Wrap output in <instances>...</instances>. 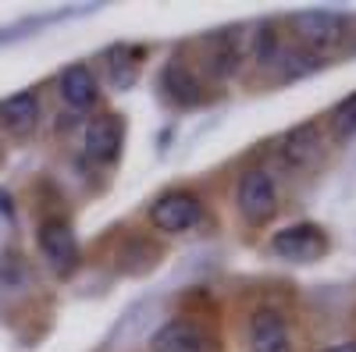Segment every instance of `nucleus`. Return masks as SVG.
Listing matches in <instances>:
<instances>
[{
	"label": "nucleus",
	"instance_id": "1",
	"mask_svg": "<svg viewBox=\"0 0 356 352\" xmlns=\"http://www.w3.org/2000/svg\"><path fill=\"white\" fill-rule=\"evenodd\" d=\"M235 203H239V214H243L250 224L271 221L275 210H278V185H275V174L264 171V167L243 171L239 192H235Z\"/></svg>",
	"mask_w": 356,
	"mask_h": 352
},
{
	"label": "nucleus",
	"instance_id": "2",
	"mask_svg": "<svg viewBox=\"0 0 356 352\" xmlns=\"http://www.w3.org/2000/svg\"><path fill=\"white\" fill-rule=\"evenodd\" d=\"M292 28H296V36L303 40L307 50L324 53V50H332L346 40L349 22L339 11H300V15H292Z\"/></svg>",
	"mask_w": 356,
	"mask_h": 352
},
{
	"label": "nucleus",
	"instance_id": "3",
	"mask_svg": "<svg viewBox=\"0 0 356 352\" xmlns=\"http://www.w3.org/2000/svg\"><path fill=\"white\" fill-rule=\"evenodd\" d=\"M150 221L168 235H182L203 221V207L193 192H164L150 207Z\"/></svg>",
	"mask_w": 356,
	"mask_h": 352
},
{
	"label": "nucleus",
	"instance_id": "4",
	"mask_svg": "<svg viewBox=\"0 0 356 352\" xmlns=\"http://www.w3.org/2000/svg\"><path fill=\"white\" fill-rule=\"evenodd\" d=\"M40 253L57 274H72L79 267V239L61 217H47L40 224Z\"/></svg>",
	"mask_w": 356,
	"mask_h": 352
},
{
	"label": "nucleus",
	"instance_id": "5",
	"mask_svg": "<svg viewBox=\"0 0 356 352\" xmlns=\"http://www.w3.org/2000/svg\"><path fill=\"white\" fill-rule=\"evenodd\" d=\"M324 231L317 224H292V228H282L275 239H271V253L282 256V260H292V263H310L324 253Z\"/></svg>",
	"mask_w": 356,
	"mask_h": 352
},
{
	"label": "nucleus",
	"instance_id": "6",
	"mask_svg": "<svg viewBox=\"0 0 356 352\" xmlns=\"http://www.w3.org/2000/svg\"><path fill=\"white\" fill-rule=\"evenodd\" d=\"M246 335H250V352H292L289 324H285V317L271 306L253 310Z\"/></svg>",
	"mask_w": 356,
	"mask_h": 352
},
{
	"label": "nucleus",
	"instance_id": "7",
	"mask_svg": "<svg viewBox=\"0 0 356 352\" xmlns=\"http://www.w3.org/2000/svg\"><path fill=\"white\" fill-rule=\"evenodd\" d=\"M278 157H282V164L292 167V171H310V167L321 160V128H317V121L296 125V128L282 139Z\"/></svg>",
	"mask_w": 356,
	"mask_h": 352
},
{
	"label": "nucleus",
	"instance_id": "8",
	"mask_svg": "<svg viewBox=\"0 0 356 352\" xmlns=\"http://www.w3.org/2000/svg\"><path fill=\"white\" fill-rule=\"evenodd\" d=\"M243 65V40L235 28H225V33H214L211 40H203V68L214 78H228L235 75Z\"/></svg>",
	"mask_w": 356,
	"mask_h": 352
},
{
	"label": "nucleus",
	"instance_id": "9",
	"mask_svg": "<svg viewBox=\"0 0 356 352\" xmlns=\"http://www.w3.org/2000/svg\"><path fill=\"white\" fill-rule=\"evenodd\" d=\"M150 352H214V342L189 320H168L154 335Z\"/></svg>",
	"mask_w": 356,
	"mask_h": 352
},
{
	"label": "nucleus",
	"instance_id": "10",
	"mask_svg": "<svg viewBox=\"0 0 356 352\" xmlns=\"http://www.w3.org/2000/svg\"><path fill=\"white\" fill-rule=\"evenodd\" d=\"M86 153L100 164H111L122 153V125H118L114 114L93 117V121L86 125Z\"/></svg>",
	"mask_w": 356,
	"mask_h": 352
},
{
	"label": "nucleus",
	"instance_id": "11",
	"mask_svg": "<svg viewBox=\"0 0 356 352\" xmlns=\"http://www.w3.org/2000/svg\"><path fill=\"white\" fill-rule=\"evenodd\" d=\"M40 121V97L33 90L15 93L11 100L0 103V125H4L11 135H29Z\"/></svg>",
	"mask_w": 356,
	"mask_h": 352
},
{
	"label": "nucleus",
	"instance_id": "12",
	"mask_svg": "<svg viewBox=\"0 0 356 352\" xmlns=\"http://www.w3.org/2000/svg\"><path fill=\"white\" fill-rule=\"evenodd\" d=\"M57 93H61V100H65L68 107L82 110V107H89V103L97 100V78H93V72H89L86 65H72V68L61 72Z\"/></svg>",
	"mask_w": 356,
	"mask_h": 352
},
{
	"label": "nucleus",
	"instance_id": "13",
	"mask_svg": "<svg viewBox=\"0 0 356 352\" xmlns=\"http://www.w3.org/2000/svg\"><path fill=\"white\" fill-rule=\"evenodd\" d=\"M161 85L168 90V97H171L175 103H200V100H203V85H200V78L189 72L186 61H171V65L164 68V75H161Z\"/></svg>",
	"mask_w": 356,
	"mask_h": 352
},
{
	"label": "nucleus",
	"instance_id": "14",
	"mask_svg": "<svg viewBox=\"0 0 356 352\" xmlns=\"http://www.w3.org/2000/svg\"><path fill=\"white\" fill-rule=\"evenodd\" d=\"M253 57H257L260 68H278V65H282L285 50H282V40H278V33H275V25H264L260 33H257V40H253Z\"/></svg>",
	"mask_w": 356,
	"mask_h": 352
},
{
	"label": "nucleus",
	"instance_id": "15",
	"mask_svg": "<svg viewBox=\"0 0 356 352\" xmlns=\"http://www.w3.org/2000/svg\"><path fill=\"white\" fill-rule=\"evenodd\" d=\"M321 65H324L321 53H314V50H300V53H289V50H285V57H282V78L310 75V72H317Z\"/></svg>",
	"mask_w": 356,
	"mask_h": 352
},
{
	"label": "nucleus",
	"instance_id": "16",
	"mask_svg": "<svg viewBox=\"0 0 356 352\" xmlns=\"http://www.w3.org/2000/svg\"><path fill=\"white\" fill-rule=\"evenodd\" d=\"M332 132H335V139H349V135L356 132V93L346 97V100L332 110Z\"/></svg>",
	"mask_w": 356,
	"mask_h": 352
},
{
	"label": "nucleus",
	"instance_id": "17",
	"mask_svg": "<svg viewBox=\"0 0 356 352\" xmlns=\"http://www.w3.org/2000/svg\"><path fill=\"white\" fill-rule=\"evenodd\" d=\"M321 352H356V342H339V345H328V349H321Z\"/></svg>",
	"mask_w": 356,
	"mask_h": 352
}]
</instances>
